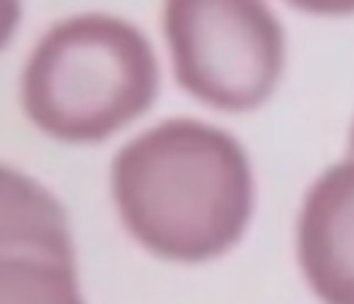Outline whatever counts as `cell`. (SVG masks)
<instances>
[{
  "instance_id": "3",
  "label": "cell",
  "mask_w": 354,
  "mask_h": 304,
  "mask_svg": "<svg viewBox=\"0 0 354 304\" xmlns=\"http://www.w3.org/2000/svg\"><path fill=\"white\" fill-rule=\"evenodd\" d=\"M176 80L222 111L261 107L284 68V34L266 0H167Z\"/></svg>"
},
{
  "instance_id": "6",
  "label": "cell",
  "mask_w": 354,
  "mask_h": 304,
  "mask_svg": "<svg viewBox=\"0 0 354 304\" xmlns=\"http://www.w3.org/2000/svg\"><path fill=\"white\" fill-rule=\"evenodd\" d=\"M0 304H82L75 266L39 256H0Z\"/></svg>"
},
{
  "instance_id": "9",
  "label": "cell",
  "mask_w": 354,
  "mask_h": 304,
  "mask_svg": "<svg viewBox=\"0 0 354 304\" xmlns=\"http://www.w3.org/2000/svg\"><path fill=\"white\" fill-rule=\"evenodd\" d=\"M350 157H354V126H352V138H350Z\"/></svg>"
},
{
  "instance_id": "7",
  "label": "cell",
  "mask_w": 354,
  "mask_h": 304,
  "mask_svg": "<svg viewBox=\"0 0 354 304\" xmlns=\"http://www.w3.org/2000/svg\"><path fill=\"white\" fill-rule=\"evenodd\" d=\"M287 3L311 15H328V17L354 15V0H287Z\"/></svg>"
},
{
  "instance_id": "4",
  "label": "cell",
  "mask_w": 354,
  "mask_h": 304,
  "mask_svg": "<svg viewBox=\"0 0 354 304\" xmlns=\"http://www.w3.org/2000/svg\"><path fill=\"white\" fill-rule=\"evenodd\" d=\"M297 251L323 304H354V157L323 172L304 198Z\"/></svg>"
},
{
  "instance_id": "8",
  "label": "cell",
  "mask_w": 354,
  "mask_h": 304,
  "mask_svg": "<svg viewBox=\"0 0 354 304\" xmlns=\"http://www.w3.org/2000/svg\"><path fill=\"white\" fill-rule=\"evenodd\" d=\"M19 19V0H0V48L12 37Z\"/></svg>"
},
{
  "instance_id": "1",
  "label": "cell",
  "mask_w": 354,
  "mask_h": 304,
  "mask_svg": "<svg viewBox=\"0 0 354 304\" xmlns=\"http://www.w3.org/2000/svg\"><path fill=\"white\" fill-rule=\"evenodd\" d=\"M113 198L123 225L147 251L201 263L241 239L253 213V174L227 131L174 118L116 154Z\"/></svg>"
},
{
  "instance_id": "5",
  "label": "cell",
  "mask_w": 354,
  "mask_h": 304,
  "mask_svg": "<svg viewBox=\"0 0 354 304\" xmlns=\"http://www.w3.org/2000/svg\"><path fill=\"white\" fill-rule=\"evenodd\" d=\"M0 256H39L75 266L63 206L34 179L0 164Z\"/></svg>"
},
{
  "instance_id": "2",
  "label": "cell",
  "mask_w": 354,
  "mask_h": 304,
  "mask_svg": "<svg viewBox=\"0 0 354 304\" xmlns=\"http://www.w3.org/2000/svg\"><path fill=\"white\" fill-rule=\"evenodd\" d=\"M157 84V58L142 32L106 15H80L56 24L34 48L22 104L48 136L94 143L140 116Z\"/></svg>"
}]
</instances>
